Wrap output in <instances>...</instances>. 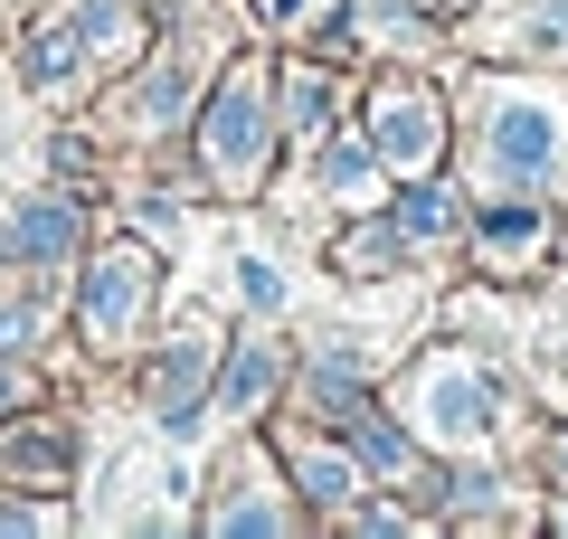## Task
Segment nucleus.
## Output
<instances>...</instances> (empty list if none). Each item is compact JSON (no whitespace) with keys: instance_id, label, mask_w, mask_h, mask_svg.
Returning a JSON list of instances; mask_svg holds the SVG:
<instances>
[{"instance_id":"nucleus-16","label":"nucleus","mask_w":568,"mask_h":539,"mask_svg":"<svg viewBox=\"0 0 568 539\" xmlns=\"http://www.w3.org/2000/svg\"><path fill=\"white\" fill-rule=\"evenodd\" d=\"M237 294L256 303V313H275V303H284V275H275L265 256H237Z\"/></svg>"},{"instance_id":"nucleus-3","label":"nucleus","mask_w":568,"mask_h":539,"mask_svg":"<svg viewBox=\"0 0 568 539\" xmlns=\"http://www.w3.org/2000/svg\"><path fill=\"white\" fill-rule=\"evenodd\" d=\"M265 133H275L265 85L256 77H227L219 104H209V171H219V180H256L265 171Z\"/></svg>"},{"instance_id":"nucleus-21","label":"nucleus","mask_w":568,"mask_h":539,"mask_svg":"<svg viewBox=\"0 0 568 539\" xmlns=\"http://www.w3.org/2000/svg\"><path fill=\"white\" fill-rule=\"evenodd\" d=\"M549 474H568V436H559V445H549Z\"/></svg>"},{"instance_id":"nucleus-8","label":"nucleus","mask_w":568,"mask_h":539,"mask_svg":"<svg viewBox=\"0 0 568 539\" xmlns=\"http://www.w3.org/2000/svg\"><path fill=\"white\" fill-rule=\"evenodd\" d=\"M20 246H29V256H67V246H77V209L39 200V209L20 218Z\"/></svg>"},{"instance_id":"nucleus-20","label":"nucleus","mask_w":568,"mask_h":539,"mask_svg":"<svg viewBox=\"0 0 568 539\" xmlns=\"http://www.w3.org/2000/svg\"><path fill=\"white\" fill-rule=\"evenodd\" d=\"M29 340V313H0V350H20Z\"/></svg>"},{"instance_id":"nucleus-5","label":"nucleus","mask_w":568,"mask_h":539,"mask_svg":"<svg viewBox=\"0 0 568 539\" xmlns=\"http://www.w3.org/2000/svg\"><path fill=\"white\" fill-rule=\"evenodd\" d=\"M142 294H152V265H142V256H104L95 284H85V332L123 340V332H133V313H142Z\"/></svg>"},{"instance_id":"nucleus-14","label":"nucleus","mask_w":568,"mask_h":539,"mask_svg":"<svg viewBox=\"0 0 568 539\" xmlns=\"http://www.w3.org/2000/svg\"><path fill=\"white\" fill-rule=\"evenodd\" d=\"M181 104H190V67H162V77L142 85V123H171Z\"/></svg>"},{"instance_id":"nucleus-4","label":"nucleus","mask_w":568,"mask_h":539,"mask_svg":"<svg viewBox=\"0 0 568 539\" xmlns=\"http://www.w3.org/2000/svg\"><path fill=\"white\" fill-rule=\"evenodd\" d=\"M369 133H379L388 161L426 171V161H436V104H426V85H379V104H369Z\"/></svg>"},{"instance_id":"nucleus-15","label":"nucleus","mask_w":568,"mask_h":539,"mask_svg":"<svg viewBox=\"0 0 568 539\" xmlns=\"http://www.w3.org/2000/svg\"><path fill=\"white\" fill-rule=\"evenodd\" d=\"M388 256H398V227H361V237L342 246V265H351V275H379Z\"/></svg>"},{"instance_id":"nucleus-13","label":"nucleus","mask_w":568,"mask_h":539,"mask_svg":"<svg viewBox=\"0 0 568 539\" xmlns=\"http://www.w3.org/2000/svg\"><path fill=\"white\" fill-rule=\"evenodd\" d=\"M398 227H407V237H446V227H455V200H446V190H417V200L398 209Z\"/></svg>"},{"instance_id":"nucleus-12","label":"nucleus","mask_w":568,"mask_h":539,"mask_svg":"<svg viewBox=\"0 0 568 539\" xmlns=\"http://www.w3.org/2000/svg\"><path fill=\"white\" fill-rule=\"evenodd\" d=\"M265 388H275V359H265V350H237V359H227V407H256Z\"/></svg>"},{"instance_id":"nucleus-10","label":"nucleus","mask_w":568,"mask_h":539,"mask_svg":"<svg viewBox=\"0 0 568 539\" xmlns=\"http://www.w3.org/2000/svg\"><path fill=\"white\" fill-rule=\"evenodd\" d=\"M294 482H304L313 501H342V492H351V482H361V474H351L342 455H323V445H304V455H294Z\"/></svg>"},{"instance_id":"nucleus-18","label":"nucleus","mask_w":568,"mask_h":539,"mask_svg":"<svg viewBox=\"0 0 568 539\" xmlns=\"http://www.w3.org/2000/svg\"><path fill=\"white\" fill-rule=\"evenodd\" d=\"M361 445H369V464H379V474H398V464H407V436H388V426H361Z\"/></svg>"},{"instance_id":"nucleus-23","label":"nucleus","mask_w":568,"mask_h":539,"mask_svg":"<svg viewBox=\"0 0 568 539\" xmlns=\"http://www.w3.org/2000/svg\"><path fill=\"white\" fill-rule=\"evenodd\" d=\"M0 407H10V379H0Z\"/></svg>"},{"instance_id":"nucleus-1","label":"nucleus","mask_w":568,"mask_h":539,"mask_svg":"<svg viewBox=\"0 0 568 539\" xmlns=\"http://www.w3.org/2000/svg\"><path fill=\"white\" fill-rule=\"evenodd\" d=\"M559 152H568V142H559V114H549L540 95H503V104H493V123H484V161H493L503 180H521V190H530V180L559 171Z\"/></svg>"},{"instance_id":"nucleus-7","label":"nucleus","mask_w":568,"mask_h":539,"mask_svg":"<svg viewBox=\"0 0 568 539\" xmlns=\"http://www.w3.org/2000/svg\"><path fill=\"white\" fill-rule=\"evenodd\" d=\"M474 237H484L493 265H521L530 246H540V218H530V209H484V227H474Z\"/></svg>"},{"instance_id":"nucleus-11","label":"nucleus","mask_w":568,"mask_h":539,"mask_svg":"<svg viewBox=\"0 0 568 539\" xmlns=\"http://www.w3.org/2000/svg\"><path fill=\"white\" fill-rule=\"evenodd\" d=\"M323 180H332V200H369V180H379V171H369V152L332 142V152H323Z\"/></svg>"},{"instance_id":"nucleus-22","label":"nucleus","mask_w":568,"mask_h":539,"mask_svg":"<svg viewBox=\"0 0 568 539\" xmlns=\"http://www.w3.org/2000/svg\"><path fill=\"white\" fill-rule=\"evenodd\" d=\"M549 520H559V530H568V501H559V511H549Z\"/></svg>"},{"instance_id":"nucleus-9","label":"nucleus","mask_w":568,"mask_h":539,"mask_svg":"<svg viewBox=\"0 0 568 539\" xmlns=\"http://www.w3.org/2000/svg\"><path fill=\"white\" fill-rule=\"evenodd\" d=\"M284 123H294V133H323L332 123V85L313 77V67H294V85H284Z\"/></svg>"},{"instance_id":"nucleus-2","label":"nucleus","mask_w":568,"mask_h":539,"mask_svg":"<svg viewBox=\"0 0 568 539\" xmlns=\"http://www.w3.org/2000/svg\"><path fill=\"white\" fill-rule=\"evenodd\" d=\"M493 379H474V359H436L417 379V426L436 445H474V436H493Z\"/></svg>"},{"instance_id":"nucleus-19","label":"nucleus","mask_w":568,"mask_h":539,"mask_svg":"<svg viewBox=\"0 0 568 539\" xmlns=\"http://www.w3.org/2000/svg\"><path fill=\"white\" fill-rule=\"evenodd\" d=\"M304 10H313V20H323V0H256V20H275V29H294V20H304Z\"/></svg>"},{"instance_id":"nucleus-6","label":"nucleus","mask_w":568,"mask_h":539,"mask_svg":"<svg viewBox=\"0 0 568 539\" xmlns=\"http://www.w3.org/2000/svg\"><path fill=\"white\" fill-rule=\"evenodd\" d=\"M200 369H209V332H181V340H171V359L152 369L162 436H200Z\"/></svg>"},{"instance_id":"nucleus-17","label":"nucleus","mask_w":568,"mask_h":539,"mask_svg":"<svg viewBox=\"0 0 568 539\" xmlns=\"http://www.w3.org/2000/svg\"><path fill=\"white\" fill-rule=\"evenodd\" d=\"M521 48H568V0L530 10V20H521Z\"/></svg>"}]
</instances>
